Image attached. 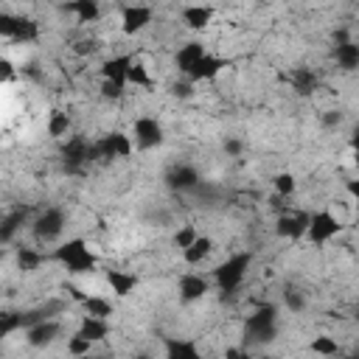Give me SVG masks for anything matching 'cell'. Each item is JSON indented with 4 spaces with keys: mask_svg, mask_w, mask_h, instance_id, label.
<instances>
[{
    "mask_svg": "<svg viewBox=\"0 0 359 359\" xmlns=\"http://www.w3.org/2000/svg\"><path fill=\"white\" fill-rule=\"evenodd\" d=\"M0 71H3V82H12V79H15V65H12L9 59L0 62Z\"/></svg>",
    "mask_w": 359,
    "mask_h": 359,
    "instance_id": "cell-44",
    "label": "cell"
},
{
    "mask_svg": "<svg viewBox=\"0 0 359 359\" xmlns=\"http://www.w3.org/2000/svg\"><path fill=\"white\" fill-rule=\"evenodd\" d=\"M250 264H253V256H250V253H236V256H230L225 264H219V267L214 270V281H217L219 292H222V295H233V292L242 286V281H244Z\"/></svg>",
    "mask_w": 359,
    "mask_h": 359,
    "instance_id": "cell-3",
    "label": "cell"
},
{
    "mask_svg": "<svg viewBox=\"0 0 359 359\" xmlns=\"http://www.w3.org/2000/svg\"><path fill=\"white\" fill-rule=\"evenodd\" d=\"M107 140H110L115 157H129V154H132V138H129L126 132H110Z\"/></svg>",
    "mask_w": 359,
    "mask_h": 359,
    "instance_id": "cell-31",
    "label": "cell"
},
{
    "mask_svg": "<svg viewBox=\"0 0 359 359\" xmlns=\"http://www.w3.org/2000/svg\"><path fill=\"white\" fill-rule=\"evenodd\" d=\"M272 186H275V194H278V197H292V194L298 191V180H295V174L281 171V174H275Z\"/></svg>",
    "mask_w": 359,
    "mask_h": 359,
    "instance_id": "cell-30",
    "label": "cell"
},
{
    "mask_svg": "<svg viewBox=\"0 0 359 359\" xmlns=\"http://www.w3.org/2000/svg\"><path fill=\"white\" fill-rule=\"evenodd\" d=\"M225 68H228V59L214 57V54H205V57L189 71V79H191V82H211V79H217Z\"/></svg>",
    "mask_w": 359,
    "mask_h": 359,
    "instance_id": "cell-12",
    "label": "cell"
},
{
    "mask_svg": "<svg viewBox=\"0 0 359 359\" xmlns=\"http://www.w3.org/2000/svg\"><path fill=\"white\" fill-rule=\"evenodd\" d=\"M334 59H337V65L345 71V73H351V71H359V43H337V48H334Z\"/></svg>",
    "mask_w": 359,
    "mask_h": 359,
    "instance_id": "cell-18",
    "label": "cell"
},
{
    "mask_svg": "<svg viewBox=\"0 0 359 359\" xmlns=\"http://www.w3.org/2000/svg\"><path fill=\"white\" fill-rule=\"evenodd\" d=\"M73 51H76L79 57H85V54H93V51H98V43H96V40H79V43L73 45Z\"/></svg>",
    "mask_w": 359,
    "mask_h": 359,
    "instance_id": "cell-40",
    "label": "cell"
},
{
    "mask_svg": "<svg viewBox=\"0 0 359 359\" xmlns=\"http://www.w3.org/2000/svg\"><path fill=\"white\" fill-rule=\"evenodd\" d=\"M200 233L194 230V225H183V228H180L177 233H174V244L180 247V250H186V247H191L194 244V239H197Z\"/></svg>",
    "mask_w": 359,
    "mask_h": 359,
    "instance_id": "cell-34",
    "label": "cell"
},
{
    "mask_svg": "<svg viewBox=\"0 0 359 359\" xmlns=\"http://www.w3.org/2000/svg\"><path fill=\"white\" fill-rule=\"evenodd\" d=\"M132 135H135V146L138 149H157L166 135H163V124L157 118H149V115H140L135 124H132Z\"/></svg>",
    "mask_w": 359,
    "mask_h": 359,
    "instance_id": "cell-6",
    "label": "cell"
},
{
    "mask_svg": "<svg viewBox=\"0 0 359 359\" xmlns=\"http://www.w3.org/2000/svg\"><path fill=\"white\" fill-rule=\"evenodd\" d=\"M205 54H208V51H205L203 43H186V45H180V51H177V57H174V65H177L180 73L189 76V71H191Z\"/></svg>",
    "mask_w": 359,
    "mask_h": 359,
    "instance_id": "cell-13",
    "label": "cell"
},
{
    "mask_svg": "<svg viewBox=\"0 0 359 359\" xmlns=\"http://www.w3.org/2000/svg\"><path fill=\"white\" fill-rule=\"evenodd\" d=\"M126 87H129V82H126V79H101V96H104L107 101H118V98H124Z\"/></svg>",
    "mask_w": 359,
    "mask_h": 359,
    "instance_id": "cell-29",
    "label": "cell"
},
{
    "mask_svg": "<svg viewBox=\"0 0 359 359\" xmlns=\"http://www.w3.org/2000/svg\"><path fill=\"white\" fill-rule=\"evenodd\" d=\"M71 132V115L62 112V110H54L48 115V135L51 138H65Z\"/></svg>",
    "mask_w": 359,
    "mask_h": 359,
    "instance_id": "cell-27",
    "label": "cell"
},
{
    "mask_svg": "<svg viewBox=\"0 0 359 359\" xmlns=\"http://www.w3.org/2000/svg\"><path fill=\"white\" fill-rule=\"evenodd\" d=\"M132 57L129 54H118V57H112V59H107L104 65H101V79H126V71L132 68Z\"/></svg>",
    "mask_w": 359,
    "mask_h": 359,
    "instance_id": "cell-21",
    "label": "cell"
},
{
    "mask_svg": "<svg viewBox=\"0 0 359 359\" xmlns=\"http://www.w3.org/2000/svg\"><path fill=\"white\" fill-rule=\"evenodd\" d=\"M339 121H342V112H337V110H328L323 115V126H339Z\"/></svg>",
    "mask_w": 359,
    "mask_h": 359,
    "instance_id": "cell-42",
    "label": "cell"
},
{
    "mask_svg": "<svg viewBox=\"0 0 359 359\" xmlns=\"http://www.w3.org/2000/svg\"><path fill=\"white\" fill-rule=\"evenodd\" d=\"M85 250H90V244H87L85 239H68V242H62V244L51 253V258H54V261H59V264L65 267L71 258H76V256H79V253H85Z\"/></svg>",
    "mask_w": 359,
    "mask_h": 359,
    "instance_id": "cell-22",
    "label": "cell"
},
{
    "mask_svg": "<svg viewBox=\"0 0 359 359\" xmlns=\"http://www.w3.org/2000/svg\"><path fill=\"white\" fill-rule=\"evenodd\" d=\"M107 284H110V289L115 292V298H129L135 289H138V275H132V272H124V270H110L107 272Z\"/></svg>",
    "mask_w": 359,
    "mask_h": 359,
    "instance_id": "cell-14",
    "label": "cell"
},
{
    "mask_svg": "<svg viewBox=\"0 0 359 359\" xmlns=\"http://www.w3.org/2000/svg\"><path fill=\"white\" fill-rule=\"evenodd\" d=\"M15 15H9V12H3L0 15V37L3 40H12V34H15Z\"/></svg>",
    "mask_w": 359,
    "mask_h": 359,
    "instance_id": "cell-38",
    "label": "cell"
},
{
    "mask_svg": "<svg viewBox=\"0 0 359 359\" xmlns=\"http://www.w3.org/2000/svg\"><path fill=\"white\" fill-rule=\"evenodd\" d=\"M356 323H359V306H356Z\"/></svg>",
    "mask_w": 359,
    "mask_h": 359,
    "instance_id": "cell-46",
    "label": "cell"
},
{
    "mask_svg": "<svg viewBox=\"0 0 359 359\" xmlns=\"http://www.w3.org/2000/svg\"><path fill=\"white\" fill-rule=\"evenodd\" d=\"M68 12H73L79 23H96L101 15V6H98V0H71Z\"/></svg>",
    "mask_w": 359,
    "mask_h": 359,
    "instance_id": "cell-20",
    "label": "cell"
},
{
    "mask_svg": "<svg viewBox=\"0 0 359 359\" xmlns=\"http://www.w3.org/2000/svg\"><path fill=\"white\" fill-rule=\"evenodd\" d=\"M353 3H359V0H353Z\"/></svg>",
    "mask_w": 359,
    "mask_h": 359,
    "instance_id": "cell-47",
    "label": "cell"
},
{
    "mask_svg": "<svg viewBox=\"0 0 359 359\" xmlns=\"http://www.w3.org/2000/svg\"><path fill=\"white\" fill-rule=\"evenodd\" d=\"M289 82H292V90H295L298 96H312V93L320 87L317 73L309 71V68H295V71L289 73Z\"/></svg>",
    "mask_w": 359,
    "mask_h": 359,
    "instance_id": "cell-15",
    "label": "cell"
},
{
    "mask_svg": "<svg viewBox=\"0 0 359 359\" xmlns=\"http://www.w3.org/2000/svg\"><path fill=\"white\" fill-rule=\"evenodd\" d=\"M312 351L320 353V356H334L339 351V345L331 339V337H314L312 339Z\"/></svg>",
    "mask_w": 359,
    "mask_h": 359,
    "instance_id": "cell-36",
    "label": "cell"
},
{
    "mask_svg": "<svg viewBox=\"0 0 359 359\" xmlns=\"http://www.w3.org/2000/svg\"><path fill=\"white\" fill-rule=\"evenodd\" d=\"M180 17H183V23H186L191 31H203V29L211 26L214 9H211V6H186Z\"/></svg>",
    "mask_w": 359,
    "mask_h": 359,
    "instance_id": "cell-17",
    "label": "cell"
},
{
    "mask_svg": "<svg viewBox=\"0 0 359 359\" xmlns=\"http://www.w3.org/2000/svg\"><path fill=\"white\" fill-rule=\"evenodd\" d=\"M342 230V225H339V219L331 214V211H317V214H312L309 217V230H306V239L312 242V244H325L328 239H334L337 233Z\"/></svg>",
    "mask_w": 359,
    "mask_h": 359,
    "instance_id": "cell-5",
    "label": "cell"
},
{
    "mask_svg": "<svg viewBox=\"0 0 359 359\" xmlns=\"http://www.w3.org/2000/svg\"><path fill=\"white\" fill-rule=\"evenodd\" d=\"M126 82L135 87H152V76H149L146 65H140V62H132V68L126 71Z\"/></svg>",
    "mask_w": 359,
    "mask_h": 359,
    "instance_id": "cell-33",
    "label": "cell"
},
{
    "mask_svg": "<svg viewBox=\"0 0 359 359\" xmlns=\"http://www.w3.org/2000/svg\"><path fill=\"white\" fill-rule=\"evenodd\" d=\"M211 253H214V239L211 236H197L194 244L183 250V258H186V264H203Z\"/></svg>",
    "mask_w": 359,
    "mask_h": 359,
    "instance_id": "cell-19",
    "label": "cell"
},
{
    "mask_svg": "<svg viewBox=\"0 0 359 359\" xmlns=\"http://www.w3.org/2000/svg\"><path fill=\"white\" fill-rule=\"evenodd\" d=\"M351 149H353L356 163H359V126H353V132H351Z\"/></svg>",
    "mask_w": 359,
    "mask_h": 359,
    "instance_id": "cell-45",
    "label": "cell"
},
{
    "mask_svg": "<svg viewBox=\"0 0 359 359\" xmlns=\"http://www.w3.org/2000/svg\"><path fill=\"white\" fill-rule=\"evenodd\" d=\"M166 353L171 359H197L200 356V348L189 339H177V337H168L166 339Z\"/></svg>",
    "mask_w": 359,
    "mask_h": 359,
    "instance_id": "cell-23",
    "label": "cell"
},
{
    "mask_svg": "<svg viewBox=\"0 0 359 359\" xmlns=\"http://www.w3.org/2000/svg\"><path fill=\"white\" fill-rule=\"evenodd\" d=\"M82 306H85V312L93 314V317H110V314H112V303L104 300V298H98V295H87V298L82 300Z\"/></svg>",
    "mask_w": 359,
    "mask_h": 359,
    "instance_id": "cell-28",
    "label": "cell"
},
{
    "mask_svg": "<svg viewBox=\"0 0 359 359\" xmlns=\"http://www.w3.org/2000/svg\"><path fill=\"white\" fill-rule=\"evenodd\" d=\"M345 191L351 194V200H353V203H356V208H359V180H348Z\"/></svg>",
    "mask_w": 359,
    "mask_h": 359,
    "instance_id": "cell-43",
    "label": "cell"
},
{
    "mask_svg": "<svg viewBox=\"0 0 359 359\" xmlns=\"http://www.w3.org/2000/svg\"><path fill=\"white\" fill-rule=\"evenodd\" d=\"M96 267H98V256H96V253H90V250L79 253L76 258H71V261L65 264V270H68L71 275H87V272H93Z\"/></svg>",
    "mask_w": 359,
    "mask_h": 359,
    "instance_id": "cell-25",
    "label": "cell"
},
{
    "mask_svg": "<svg viewBox=\"0 0 359 359\" xmlns=\"http://www.w3.org/2000/svg\"><path fill=\"white\" fill-rule=\"evenodd\" d=\"M284 306L289 309V312H303V306H306V300H303V295L298 292V289H286L284 292Z\"/></svg>",
    "mask_w": 359,
    "mask_h": 359,
    "instance_id": "cell-37",
    "label": "cell"
},
{
    "mask_svg": "<svg viewBox=\"0 0 359 359\" xmlns=\"http://www.w3.org/2000/svg\"><path fill=\"white\" fill-rule=\"evenodd\" d=\"M40 37V26L31 20V17H17L15 20V34H12V43H34Z\"/></svg>",
    "mask_w": 359,
    "mask_h": 359,
    "instance_id": "cell-24",
    "label": "cell"
},
{
    "mask_svg": "<svg viewBox=\"0 0 359 359\" xmlns=\"http://www.w3.org/2000/svg\"><path fill=\"white\" fill-rule=\"evenodd\" d=\"M90 351H93V342H90L87 337L73 334V337L68 339V353H73V356H85V353H90Z\"/></svg>",
    "mask_w": 359,
    "mask_h": 359,
    "instance_id": "cell-35",
    "label": "cell"
},
{
    "mask_svg": "<svg viewBox=\"0 0 359 359\" xmlns=\"http://www.w3.org/2000/svg\"><path fill=\"white\" fill-rule=\"evenodd\" d=\"M163 180H166V186H168L171 191H191V189L200 186V174H197V168L189 166V163H177V166H171V168L166 171Z\"/></svg>",
    "mask_w": 359,
    "mask_h": 359,
    "instance_id": "cell-7",
    "label": "cell"
},
{
    "mask_svg": "<svg viewBox=\"0 0 359 359\" xmlns=\"http://www.w3.org/2000/svg\"><path fill=\"white\" fill-rule=\"evenodd\" d=\"M225 152H228L230 157H239V154L244 152V143L236 140V138H228V140H225Z\"/></svg>",
    "mask_w": 359,
    "mask_h": 359,
    "instance_id": "cell-41",
    "label": "cell"
},
{
    "mask_svg": "<svg viewBox=\"0 0 359 359\" xmlns=\"http://www.w3.org/2000/svg\"><path fill=\"white\" fill-rule=\"evenodd\" d=\"M23 222H26V208H23V211H15V214H9V217L3 219V225H0V242H3V244H9V242L15 239V233L23 228Z\"/></svg>",
    "mask_w": 359,
    "mask_h": 359,
    "instance_id": "cell-26",
    "label": "cell"
},
{
    "mask_svg": "<svg viewBox=\"0 0 359 359\" xmlns=\"http://www.w3.org/2000/svg\"><path fill=\"white\" fill-rule=\"evenodd\" d=\"M306 230H309V214H300V211L284 214L278 219V225H275V233L281 239H292V242L300 239V236H306Z\"/></svg>",
    "mask_w": 359,
    "mask_h": 359,
    "instance_id": "cell-10",
    "label": "cell"
},
{
    "mask_svg": "<svg viewBox=\"0 0 359 359\" xmlns=\"http://www.w3.org/2000/svg\"><path fill=\"white\" fill-rule=\"evenodd\" d=\"M152 17H154V12L149 6H126L121 15V31L126 37H135L152 23Z\"/></svg>",
    "mask_w": 359,
    "mask_h": 359,
    "instance_id": "cell-8",
    "label": "cell"
},
{
    "mask_svg": "<svg viewBox=\"0 0 359 359\" xmlns=\"http://www.w3.org/2000/svg\"><path fill=\"white\" fill-rule=\"evenodd\" d=\"M278 334V306L275 303H264L258 306L247 320H244V337L256 345L272 342Z\"/></svg>",
    "mask_w": 359,
    "mask_h": 359,
    "instance_id": "cell-1",
    "label": "cell"
},
{
    "mask_svg": "<svg viewBox=\"0 0 359 359\" xmlns=\"http://www.w3.org/2000/svg\"><path fill=\"white\" fill-rule=\"evenodd\" d=\"M65 225H68L65 211H62V208H48V211H43V214L34 219L31 233H34L37 242L48 244V242H57V239L65 233Z\"/></svg>",
    "mask_w": 359,
    "mask_h": 359,
    "instance_id": "cell-4",
    "label": "cell"
},
{
    "mask_svg": "<svg viewBox=\"0 0 359 359\" xmlns=\"http://www.w3.org/2000/svg\"><path fill=\"white\" fill-rule=\"evenodd\" d=\"M57 337H59V323L54 317L51 320H40V323H34V325L26 328V339H29L31 348H45Z\"/></svg>",
    "mask_w": 359,
    "mask_h": 359,
    "instance_id": "cell-11",
    "label": "cell"
},
{
    "mask_svg": "<svg viewBox=\"0 0 359 359\" xmlns=\"http://www.w3.org/2000/svg\"><path fill=\"white\" fill-rule=\"evenodd\" d=\"M59 157H62V168H65V174H82L87 163H96V160H98L96 140H87L85 135H73V138L62 146Z\"/></svg>",
    "mask_w": 359,
    "mask_h": 359,
    "instance_id": "cell-2",
    "label": "cell"
},
{
    "mask_svg": "<svg viewBox=\"0 0 359 359\" xmlns=\"http://www.w3.org/2000/svg\"><path fill=\"white\" fill-rule=\"evenodd\" d=\"M76 334L87 337L90 342H101V339H107V337H110V323H107V317L85 314V320H82V325H79V331H76Z\"/></svg>",
    "mask_w": 359,
    "mask_h": 359,
    "instance_id": "cell-16",
    "label": "cell"
},
{
    "mask_svg": "<svg viewBox=\"0 0 359 359\" xmlns=\"http://www.w3.org/2000/svg\"><path fill=\"white\" fill-rule=\"evenodd\" d=\"M43 261H45L43 253H37V250H31V247H23V250L17 253V267H20L23 272H34Z\"/></svg>",
    "mask_w": 359,
    "mask_h": 359,
    "instance_id": "cell-32",
    "label": "cell"
},
{
    "mask_svg": "<svg viewBox=\"0 0 359 359\" xmlns=\"http://www.w3.org/2000/svg\"><path fill=\"white\" fill-rule=\"evenodd\" d=\"M171 96H177V98H191L194 96V82L189 79V82H174L171 85Z\"/></svg>",
    "mask_w": 359,
    "mask_h": 359,
    "instance_id": "cell-39",
    "label": "cell"
},
{
    "mask_svg": "<svg viewBox=\"0 0 359 359\" xmlns=\"http://www.w3.org/2000/svg\"><path fill=\"white\" fill-rule=\"evenodd\" d=\"M208 289H211L208 278H203V275H197V272H186L183 278H180V300H183V303H197V300H203V298L208 295Z\"/></svg>",
    "mask_w": 359,
    "mask_h": 359,
    "instance_id": "cell-9",
    "label": "cell"
}]
</instances>
